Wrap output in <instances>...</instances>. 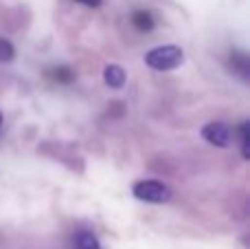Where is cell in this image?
Masks as SVG:
<instances>
[{
    "instance_id": "cell-1",
    "label": "cell",
    "mask_w": 250,
    "mask_h": 249,
    "mask_svg": "<svg viewBox=\"0 0 250 249\" xmlns=\"http://www.w3.org/2000/svg\"><path fill=\"white\" fill-rule=\"evenodd\" d=\"M182 62H185V53L180 47H173V44L156 47L145 55V64L154 71H173Z\"/></svg>"
},
{
    "instance_id": "cell-11",
    "label": "cell",
    "mask_w": 250,
    "mask_h": 249,
    "mask_svg": "<svg viewBox=\"0 0 250 249\" xmlns=\"http://www.w3.org/2000/svg\"><path fill=\"white\" fill-rule=\"evenodd\" d=\"M75 2H82V4H86V7H99L101 0H75Z\"/></svg>"
},
{
    "instance_id": "cell-6",
    "label": "cell",
    "mask_w": 250,
    "mask_h": 249,
    "mask_svg": "<svg viewBox=\"0 0 250 249\" xmlns=\"http://www.w3.org/2000/svg\"><path fill=\"white\" fill-rule=\"evenodd\" d=\"M104 79L110 88H123L125 84V71L119 64H108L104 69Z\"/></svg>"
},
{
    "instance_id": "cell-10",
    "label": "cell",
    "mask_w": 250,
    "mask_h": 249,
    "mask_svg": "<svg viewBox=\"0 0 250 249\" xmlns=\"http://www.w3.org/2000/svg\"><path fill=\"white\" fill-rule=\"evenodd\" d=\"M13 55H16V49L9 40L0 38V62H11Z\"/></svg>"
},
{
    "instance_id": "cell-8",
    "label": "cell",
    "mask_w": 250,
    "mask_h": 249,
    "mask_svg": "<svg viewBox=\"0 0 250 249\" xmlns=\"http://www.w3.org/2000/svg\"><path fill=\"white\" fill-rule=\"evenodd\" d=\"M230 66H233L235 73L242 75V79H248V73H250V62H248V55L242 51H233L230 53Z\"/></svg>"
},
{
    "instance_id": "cell-2",
    "label": "cell",
    "mask_w": 250,
    "mask_h": 249,
    "mask_svg": "<svg viewBox=\"0 0 250 249\" xmlns=\"http://www.w3.org/2000/svg\"><path fill=\"white\" fill-rule=\"evenodd\" d=\"M132 194L138 199V201H145V203H169L173 197V192L167 188L165 183L154 179H147V181H136L132 185Z\"/></svg>"
},
{
    "instance_id": "cell-3",
    "label": "cell",
    "mask_w": 250,
    "mask_h": 249,
    "mask_svg": "<svg viewBox=\"0 0 250 249\" xmlns=\"http://www.w3.org/2000/svg\"><path fill=\"white\" fill-rule=\"evenodd\" d=\"M202 137L217 148H226L230 141V128L224 122H211L202 128Z\"/></svg>"
},
{
    "instance_id": "cell-12",
    "label": "cell",
    "mask_w": 250,
    "mask_h": 249,
    "mask_svg": "<svg viewBox=\"0 0 250 249\" xmlns=\"http://www.w3.org/2000/svg\"><path fill=\"white\" fill-rule=\"evenodd\" d=\"M0 126H2V113H0Z\"/></svg>"
},
{
    "instance_id": "cell-7",
    "label": "cell",
    "mask_w": 250,
    "mask_h": 249,
    "mask_svg": "<svg viewBox=\"0 0 250 249\" xmlns=\"http://www.w3.org/2000/svg\"><path fill=\"white\" fill-rule=\"evenodd\" d=\"M132 25H134V29L147 33V31H151L156 26V20H154V16H151L149 11L141 9V11H134L132 13Z\"/></svg>"
},
{
    "instance_id": "cell-4",
    "label": "cell",
    "mask_w": 250,
    "mask_h": 249,
    "mask_svg": "<svg viewBox=\"0 0 250 249\" xmlns=\"http://www.w3.org/2000/svg\"><path fill=\"white\" fill-rule=\"evenodd\" d=\"M46 77L53 79L55 84H73L75 79H77V73H75L70 66L60 64V66H51V69H46Z\"/></svg>"
},
{
    "instance_id": "cell-5",
    "label": "cell",
    "mask_w": 250,
    "mask_h": 249,
    "mask_svg": "<svg viewBox=\"0 0 250 249\" xmlns=\"http://www.w3.org/2000/svg\"><path fill=\"white\" fill-rule=\"evenodd\" d=\"M73 249H104V247H101L99 238H97L95 234L88 232V229H82V232L75 234Z\"/></svg>"
},
{
    "instance_id": "cell-9",
    "label": "cell",
    "mask_w": 250,
    "mask_h": 249,
    "mask_svg": "<svg viewBox=\"0 0 250 249\" xmlns=\"http://www.w3.org/2000/svg\"><path fill=\"white\" fill-rule=\"evenodd\" d=\"M248 128H250L248 122H242V124H239V146H242V157H244V159H250V137H248Z\"/></svg>"
}]
</instances>
